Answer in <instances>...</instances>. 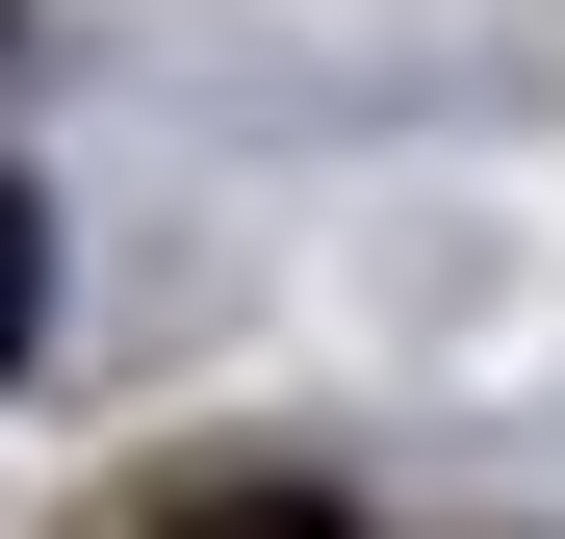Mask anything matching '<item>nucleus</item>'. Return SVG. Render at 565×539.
Masks as SVG:
<instances>
[{
	"mask_svg": "<svg viewBox=\"0 0 565 539\" xmlns=\"http://www.w3.org/2000/svg\"><path fill=\"white\" fill-rule=\"evenodd\" d=\"M26 309H52V206H0V359H26Z\"/></svg>",
	"mask_w": 565,
	"mask_h": 539,
	"instance_id": "obj_1",
	"label": "nucleus"
},
{
	"mask_svg": "<svg viewBox=\"0 0 565 539\" xmlns=\"http://www.w3.org/2000/svg\"><path fill=\"white\" fill-rule=\"evenodd\" d=\"M180 539H334V514H309V488H257V514H180Z\"/></svg>",
	"mask_w": 565,
	"mask_h": 539,
	"instance_id": "obj_2",
	"label": "nucleus"
}]
</instances>
